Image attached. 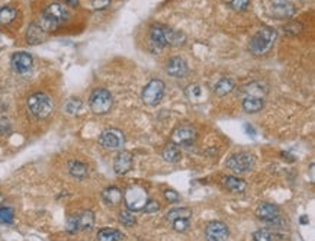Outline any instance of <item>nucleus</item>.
<instances>
[{"label":"nucleus","mask_w":315,"mask_h":241,"mask_svg":"<svg viewBox=\"0 0 315 241\" xmlns=\"http://www.w3.org/2000/svg\"><path fill=\"white\" fill-rule=\"evenodd\" d=\"M45 31L38 25V23H31L28 31H26V42L29 45H36V44H41L44 39H45Z\"/></svg>","instance_id":"17"},{"label":"nucleus","mask_w":315,"mask_h":241,"mask_svg":"<svg viewBox=\"0 0 315 241\" xmlns=\"http://www.w3.org/2000/svg\"><path fill=\"white\" fill-rule=\"evenodd\" d=\"M244 92L247 93L246 96H254V98H262L266 95V89L263 87V85L260 83H251V85H247L244 87Z\"/></svg>","instance_id":"27"},{"label":"nucleus","mask_w":315,"mask_h":241,"mask_svg":"<svg viewBox=\"0 0 315 241\" xmlns=\"http://www.w3.org/2000/svg\"><path fill=\"white\" fill-rule=\"evenodd\" d=\"M70 17V13L67 10V7L61 3H50L42 15L41 19L38 22V25L45 31V32H52L55 31L61 23L67 22Z\"/></svg>","instance_id":"2"},{"label":"nucleus","mask_w":315,"mask_h":241,"mask_svg":"<svg viewBox=\"0 0 315 241\" xmlns=\"http://www.w3.org/2000/svg\"><path fill=\"white\" fill-rule=\"evenodd\" d=\"M17 12L15 7L12 6H4V7H0V25H9L15 20Z\"/></svg>","instance_id":"26"},{"label":"nucleus","mask_w":315,"mask_h":241,"mask_svg":"<svg viewBox=\"0 0 315 241\" xmlns=\"http://www.w3.org/2000/svg\"><path fill=\"white\" fill-rule=\"evenodd\" d=\"M125 198V204L127 208L133 212H140L144 209L149 198H147V192L140 188V186H130L124 195Z\"/></svg>","instance_id":"6"},{"label":"nucleus","mask_w":315,"mask_h":241,"mask_svg":"<svg viewBox=\"0 0 315 241\" xmlns=\"http://www.w3.org/2000/svg\"><path fill=\"white\" fill-rule=\"evenodd\" d=\"M10 131V123L6 118H0V134H7Z\"/></svg>","instance_id":"41"},{"label":"nucleus","mask_w":315,"mask_h":241,"mask_svg":"<svg viewBox=\"0 0 315 241\" xmlns=\"http://www.w3.org/2000/svg\"><path fill=\"white\" fill-rule=\"evenodd\" d=\"M276 36H278V34H276V31L273 28H269V26L262 28L250 39V44H249L250 52L254 54V55L267 54L270 51V48L273 47V44L276 41Z\"/></svg>","instance_id":"3"},{"label":"nucleus","mask_w":315,"mask_h":241,"mask_svg":"<svg viewBox=\"0 0 315 241\" xmlns=\"http://www.w3.org/2000/svg\"><path fill=\"white\" fill-rule=\"evenodd\" d=\"M89 105L93 114L96 115H103L108 114L112 109L114 105V98L109 90L106 89H95L90 95Z\"/></svg>","instance_id":"5"},{"label":"nucleus","mask_w":315,"mask_h":241,"mask_svg":"<svg viewBox=\"0 0 315 241\" xmlns=\"http://www.w3.org/2000/svg\"><path fill=\"white\" fill-rule=\"evenodd\" d=\"M161 155L168 163H179L180 158H182V153H180V150H179V147L176 144H167L163 148Z\"/></svg>","instance_id":"21"},{"label":"nucleus","mask_w":315,"mask_h":241,"mask_svg":"<svg viewBox=\"0 0 315 241\" xmlns=\"http://www.w3.org/2000/svg\"><path fill=\"white\" fill-rule=\"evenodd\" d=\"M76 223L79 231H90L95 225V215L90 211H84L79 215H76Z\"/></svg>","instance_id":"19"},{"label":"nucleus","mask_w":315,"mask_h":241,"mask_svg":"<svg viewBox=\"0 0 315 241\" xmlns=\"http://www.w3.org/2000/svg\"><path fill=\"white\" fill-rule=\"evenodd\" d=\"M254 241H272V234L267 230H259L253 234Z\"/></svg>","instance_id":"36"},{"label":"nucleus","mask_w":315,"mask_h":241,"mask_svg":"<svg viewBox=\"0 0 315 241\" xmlns=\"http://www.w3.org/2000/svg\"><path fill=\"white\" fill-rule=\"evenodd\" d=\"M83 108V102L79 99V98H71V99H68L67 102H66V105H64V109H66V112L68 114V115H76V114H79V111Z\"/></svg>","instance_id":"29"},{"label":"nucleus","mask_w":315,"mask_h":241,"mask_svg":"<svg viewBox=\"0 0 315 241\" xmlns=\"http://www.w3.org/2000/svg\"><path fill=\"white\" fill-rule=\"evenodd\" d=\"M234 82L231 80V79H221L216 85H215V89H214V92H215V95L216 96H225V95H228L230 92H232V89H234Z\"/></svg>","instance_id":"25"},{"label":"nucleus","mask_w":315,"mask_h":241,"mask_svg":"<svg viewBox=\"0 0 315 241\" xmlns=\"http://www.w3.org/2000/svg\"><path fill=\"white\" fill-rule=\"evenodd\" d=\"M190 215H192V211L189 208H174V209L167 212L166 218L168 221H174L179 218H190Z\"/></svg>","instance_id":"28"},{"label":"nucleus","mask_w":315,"mask_h":241,"mask_svg":"<svg viewBox=\"0 0 315 241\" xmlns=\"http://www.w3.org/2000/svg\"><path fill=\"white\" fill-rule=\"evenodd\" d=\"M184 95L189 99H198V98L202 96V89H200L199 85H189L186 87V90H184Z\"/></svg>","instance_id":"32"},{"label":"nucleus","mask_w":315,"mask_h":241,"mask_svg":"<svg viewBox=\"0 0 315 241\" xmlns=\"http://www.w3.org/2000/svg\"><path fill=\"white\" fill-rule=\"evenodd\" d=\"M119 221H121L125 227H133V225H135L137 218H135V215H134L133 211L124 209V211L119 212Z\"/></svg>","instance_id":"30"},{"label":"nucleus","mask_w":315,"mask_h":241,"mask_svg":"<svg viewBox=\"0 0 315 241\" xmlns=\"http://www.w3.org/2000/svg\"><path fill=\"white\" fill-rule=\"evenodd\" d=\"M196 139V129L189 125L177 126L171 134V141L176 145H187Z\"/></svg>","instance_id":"10"},{"label":"nucleus","mask_w":315,"mask_h":241,"mask_svg":"<svg viewBox=\"0 0 315 241\" xmlns=\"http://www.w3.org/2000/svg\"><path fill=\"white\" fill-rule=\"evenodd\" d=\"M272 12H273V16L278 17V19H289V17H292L295 15L297 9L289 1H279V3L273 4Z\"/></svg>","instance_id":"16"},{"label":"nucleus","mask_w":315,"mask_h":241,"mask_svg":"<svg viewBox=\"0 0 315 241\" xmlns=\"http://www.w3.org/2000/svg\"><path fill=\"white\" fill-rule=\"evenodd\" d=\"M164 90H166V86L161 80L154 79L151 82H149L143 90V102L149 106H156L161 102L163 96H164Z\"/></svg>","instance_id":"7"},{"label":"nucleus","mask_w":315,"mask_h":241,"mask_svg":"<svg viewBox=\"0 0 315 241\" xmlns=\"http://www.w3.org/2000/svg\"><path fill=\"white\" fill-rule=\"evenodd\" d=\"M166 71H167V74H168V76L180 79V77H184V76H187V71H189V69H187V64H186V61H184L182 57H171V58H168V60H167V64H166Z\"/></svg>","instance_id":"13"},{"label":"nucleus","mask_w":315,"mask_h":241,"mask_svg":"<svg viewBox=\"0 0 315 241\" xmlns=\"http://www.w3.org/2000/svg\"><path fill=\"white\" fill-rule=\"evenodd\" d=\"M164 198H166L170 204H177L179 199H180L179 193H177L176 190H171V189H167V190L164 192Z\"/></svg>","instance_id":"38"},{"label":"nucleus","mask_w":315,"mask_h":241,"mask_svg":"<svg viewBox=\"0 0 315 241\" xmlns=\"http://www.w3.org/2000/svg\"><path fill=\"white\" fill-rule=\"evenodd\" d=\"M254 157L250 153H237L227 160V167L235 173H247L254 167Z\"/></svg>","instance_id":"8"},{"label":"nucleus","mask_w":315,"mask_h":241,"mask_svg":"<svg viewBox=\"0 0 315 241\" xmlns=\"http://www.w3.org/2000/svg\"><path fill=\"white\" fill-rule=\"evenodd\" d=\"M10 61H12V69L17 74H28L33 66V60L28 52H16L12 55Z\"/></svg>","instance_id":"11"},{"label":"nucleus","mask_w":315,"mask_h":241,"mask_svg":"<svg viewBox=\"0 0 315 241\" xmlns=\"http://www.w3.org/2000/svg\"><path fill=\"white\" fill-rule=\"evenodd\" d=\"M228 228L224 223L219 221H214L211 224H208L206 230H205V236L208 241H227L228 239Z\"/></svg>","instance_id":"12"},{"label":"nucleus","mask_w":315,"mask_h":241,"mask_svg":"<svg viewBox=\"0 0 315 241\" xmlns=\"http://www.w3.org/2000/svg\"><path fill=\"white\" fill-rule=\"evenodd\" d=\"M133 163H134L133 154L130 151H121L114 160V170L119 176L127 174L133 169Z\"/></svg>","instance_id":"14"},{"label":"nucleus","mask_w":315,"mask_h":241,"mask_svg":"<svg viewBox=\"0 0 315 241\" xmlns=\"http://www.w3.org/2000/svg\"><path fill=\"white\" fill-rule=\"evenodd\" d=\"M308 221H310V220H308V217H305V215H304V217H301V224H308Z\"/></svg>","instance_id":"43"},{"label":"nucleus","mask_w":315,"mask_h":241,"mask_svg":"<svg viewBox=\"0 0 315 241\" xmlns=\"http://www.w3.org/2000/svg\"><path fill=\"white\" fill-rule=\"evenodd\" d=\"M102 199L108 207H116L122 201V192L118 188H108L102 192Z\"/></svg>","instance_id":"18"},{"label":"nucleus","mask_w":315,"mask_h":241,"mask_svg":"<svg viewBox=\"0 0 315 241\" xmlns=\"http://www.w3.org/2000/svg\"><path fill=\"white\" fill-rule=\"evenodd\" d=\"M92 6L96 10H102V9H106V7L111 6V0H93Z\"/></svg>","instance_id":"39"},{"label":"nucleus","mask_w":315,"mask_h":241,"mask_svg":"<svg viewBox=\"0 0 315 241\" xmlns=\"http://www.w3.org/2000/svg\"><path fill=\"white\" fill-rule=\"evenodd\" d=\"M171 223H173V228H174L177 233H184V231L190 227L189 218H179V220H174V221H171Z\"/></svg>","instance_id":"34"},{"label":"nucleus","mask_w":315,"mask_h":241,"mask_svg":"<svg viewBox=\"0 0 315 241\" xmlns=\"http://www.w3.org/2000/svg\"><path fill=\"white\" fill-rule=\"evenodd\" d=\"M1 202H3V195L0 193V204H1Z\"/></svg>","instance_id":"44"},{"label":"nucleus","mask_w":315,"mask_h":241,"mask_svg":"<svg viewBox=\"0 0 315 241\" xmlns=\"http://www.w3.org/2000/svg\"><path fill=\"white\" fill-rule=\"evenodd\" d=\"M67 231L71 233V234H74V233L79 231V228H77V223H76V215L71 217V218L68 220V223H67Z\"/></svg>","instance_id":"40"},{"label":"nucleus","mask_w":315,"mask_h":241,"mask_svg":"<svg viewBox=\"0 0 315 241\" xmlns=\"http://www.w3.org/2000/svg\"><path fill=\"white\" fill-rule=\"evenodd\" d=\"M224 186L231 190V192H244L246 189V182L238 179V177H234V176H227L224 177Z\"/></svg>","instance_id":"24"},{"label":"nucleus","mask_w":315,"mask_h":241,"mask_svg":"<svg viewBox=\"0 0 315 241\" xmlns=\"http://www.w3.org/2000/svg\"><path fill=\"white\" fill-rule=\"evenodd\" d=\"M184 35L179 31H174L168 26L163 25H153L150 29V44L151 48L160 52L164 47H180L184 44Z\"/></svg>","instance_id":"1"},{"label":"nucleus","mask_w":315,"mask_h":241,"mask_svg":"<svg viewBox=\"0 0 315 241\" xmlns=\"http://www.w3.org/2000/svg\"><path fill=\"white\" fill-rule=\"evenodd\" d=\"M143 211H146L147 214H156V212L160 211V204L156 202V201H147V204H146V207H144Z\"/></svg>","instance_id":"37"},{"label":"nucleus","mask_w":315,"mask_h":241,"mask_svg":"<svg viewBox=\"0 0 315 241\" xmlns=\"http://www.w3.org/2000/svg\"><path fill=\"white\" fill-rule=\"evenodd\" d=\"M99 144L106 150H121L125 144V135L121 129L111 128L99 135Z\"/></svg>","instance_id":"9"},{"label":"nucleus","mask_w":315,"mask_h":241,"mask_svg":"<svg viewBox=\"0 0 315 241\" xmlns=\"http://www.w3.org/2000/svg\"><path fill=\"white\" fill-rule=\"evenodd\" d=\"M124 234L114 228H103L98 233V241H122Z\"/></svg>","instance_id":"23"},{"label":"nucleus","mask_w":315,"mask_h":241,"mask_svg":"<svg viewBox=\"0 0 315 241\" xmlns=\"http://www.w3.org/2000/svg\"><path fill=\"white\" fill-rule=\"evenodd\" d=\"M257 217L269 224H276L279 220V208L273 204H262L257 211H256Z\"/></svg>","instance_id":"15"},{"label":"nucleus","mask_w":315,"mask_h":241,"mask_svg":"<svg viewBox=\"0 0 315 241\" xmlns=\"http://www.w3.org/2000/svg\"><path fill=\"white\" fill-rule=\"evenodd\" d=\"M60 1H61V3H64V4L73 6V7L79 6V0H60Z\"/></svg>","instance_id":"42"},{"label":"nucleus","mask_w":315,"mask_h":241,"mask_svg":"<svg viewBox=\"0 0 315 241\" xmlns=\"http://www.w3.org/2000/svg\"><path fill=\"white\" fill-rule=\"evenodd\" d=\"M302 29H304V25H302L301 22H289V23L283 28V31H285L288 35H298V34L302 32Z\"/></svg>","instance_id":"33"},{"label":"nucleus","mask_w":315,"mask_h":241,"mask_svg":"<svg viewBox=\"0 0 315 241\" xmlns=\"http://www.w3.org/2000/svg\"><path fill=\"white\" fill-rule=\"evenodd\" d=\"M68 172L76 179H84L89 174L87 164H84L82 161H77V160H73V161L68 163Z\"/></svg>","instance_id":"22"},{"label":"nucleus","mask_w":315,"mask_h":241,"mask_svg":"<svg viewBox=\"0 0 315 241\" xmlns=\"http://www.w3.org/2000/svg\"><path fill=\"white\" fill-rule=\"evenodd\" d=\"M28 109L29 112L38 118V120H45L48 118L52 111H54V102L52 99L45 95V93H33L28 98Z\"/></svg>","instance_id":"4"},{"label":"nucleus","mask_w":315,"mask_h":241,"mask_svg":"<svg viewBox=\"0 0 315 241\" xmlns=\"http://www.w3.org/2000/svg\"><path fill=\"white\" fill-rule=\"evenodd\" d=\"M15 218V211L9 207L0 208V224H12Z\"/></svg>","instance_id":"31"},{"label":"nucleus","mask_w":315,"mask_h":241,"mask_svg":"<svg viewBox=\"0 0 315 241\" xmlns=\"http://www.w3.org/2000/svg\"><path fill=\"white\" fill-rule=\"evenodd\" d=\"M249 0H231L228 4H230V7L232 9V10H235V12H243V10H246L247 7H249Z\"/></svg>","instance_id":"35"},{"label":"nucleus","mask_w":315,"mask_h":241,"mask_svg":"<svg viewBox=\"0 0 315 241\" xmlns=\"http://www.w3.org/2000/svg\"><path fill=\"white\" fill-rule=\"evenodd\" d=\"M265 106V102L262 98H254V96H246L243 99V108L249 114H256L260 112Z\"/></svg>","instance_id":"20"}]
</instances>
